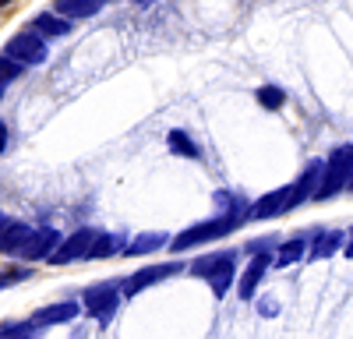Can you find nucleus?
Here are the masks:
<instances>
[{
    "mask_svg": "<svg viewBox=\"0 0 353 339\" xmlns=\"http://www.w3.org/2000/svg\"><path fill=\"white\" fill-rule=\"evenodd\" d=\"M170 149L181 152V156H191V159L198 156V145H194V141H191L184 131H170Z\"/></svg>",
    "mask_w": 353,
    "mask_h": 339,
    "instance_id": "nucleus-19",
    "label": "nucleus"
},
{
    "mask_svg": "<svg viewBox=\"0 0 353 339\" xmlns=\"http://www.w3.org/2000/svg\"><path fill=\"white\" fill-rule=\"evenodd\" d=\"M28 272L25 269H18V272H0V290H4V287H11V282H21Z\"/></svg>",
    "mask_w": 353,
    "mask_h": 339,
    "instance_id": "nucleus-23",
    "label": "nucleus"
},
{
    "mask_svg": "<svg viewBox=\"0 0 353 339\" xmlns=\"http://www.w3.org/2000/svg\"><path fill=\"white\" fill-rule=\"evenodd\" d=\"M14 78H21V64L8 61V56H0V85H8V81H14Z\"/></svg>",
    "mask_w": 353,
    "mask_h": 339,
    "instance_id": "nucleus-22",
    "label": "nucleus"
},
{
    "mask_svg": "<svg viewBox=\"0 0 353 339\" xmlns=\"http://www.w3.org/2000/svg\"><path fill=\"white\" fill-rule=\"evenodd\" d=\"M8 223H11L8 216H0V230H8Z\"/></svg>",
    "mask_w": 353,
    "mask_h": 339,
    "instance_id": "nucleus-25",
    "label": "nucleus"
},
{
    "mask_svg": "<svg viewBox=\"0 0 353 339\" xmlns=\"http://www.w3.org/2000/svg\"><path fill=\"white\" fill-rule=\"evenodd\" d=\"M166 244V234H141L131 240V247H124V254H145V251H159Z\"/></svg>",
    "mask_w": 353,
    "mask_h": 339,
    "instance_id": "nucleus-15",
    "label": "nucleus"
},
{
    "mask_svg": "<svg viewBox=\"0 0 353 339\" xmlns=\"http://www.w3.org/2000/svg\"><path fill=\"white\" fill-rule=\"evenodd\" d=\"M124 247V237H117V234H96V244L88 247L85 258H110V254H117Z\"/></svg>",
    "mask_w": 353,
    "mask_h": 339,
    "instance_id": "nucleus-14",
    "label": "nucleus"
},
{
    "mask_svg": "<svg viewBox=\"0 0 353 339\" xmlns=\"http://www.w3.org/2000/svg\"><path fill=\"white\" fill-rule=\"evenodd\" d=\"M194 276L209 279L212 282V294L223 297L230 287H233V272H237V254L233 251H216V254H205V258H198L191 265Z\"/></svg>",
    "mask_w": 353,
    "mask_h": 339,
    "instance_id": "nucleus-2",
    "label": "nucleus"
},
{
    "mask_svg": "<svg viewBox=\"0 0 353 339\" xmlns=\"http://www.w3.org/2000/svg\"><path fill=\"white\" fill-rule=\"evenodd\" d=\"M96 244V234L92 230H78V234H71L61 247H57L46 262H53V265H68V262H78V258H85L88 254V247Z\"/></svg>",
    "mask_w": 353,
    "mask_h": 339,
    "instance_id": "nucleus-8",
    "label": "nucleus"
},
{
    "mask_svg": "<svg viewBox=\"0 0 353 339\" xmlns=\"http://www.w3.org/2000/svg\"><path fill=\"white\" fill-rule=\"evenodd\" d=\"M346 240V234H329V237H321V240H314V247H311V258H325V254H332L339 244Z\"/></svg>",
    "mask_w": 353,
    "mask_h": 339,
    "instance_id": "nucleus-18",
    "label": "nucleus"
},
{
    "mask_svg": "<svg viewBox=\"0 0 353 339\" xmlns=\"http://www.w3.org/2000/svg\"><path fill=\"white\" fill-rule=\"evenodd\" d=\"M28 234H32V226L11 219V223H8V230H0V254H18V251L25 247Z\"/></svg>",
    "mask_w": 353,
    "mask_h": 339,
    "instance_id": "nucleus-12",
    "label": "nucleus"
},
{
    "mask_svg": "<svg viewBox=\"0 0 353 339\" xmlns=\"http://www.w3.org/2000/svg\"><path fill=\"white\" fill-rule=\"evenodd\" d=\"M258 103L265 110H279L283 106V89H272V85H269V89H258Z\"/></svg>",
    "mask_w": 353,
    "mask_h": 339,
    "instance_id": "nucleus-21",
    "label": "nucleus"
},
{
    "mask_svg": "<svg viewBox=\"0 0 353 339\" xmlns=\"http://www.w3.org/2000/svg\"><path fill=\"white\" fill-rule=\"evenodd\" d=\"M244 223V216L237 212V202H233V209L226 212V216H219V219H209V223H198V226H191V230H184V234H176L173 237V254H181V251H191V247H201V244H209V240H219V237H226L233 226H241Z\"/></svg>",
    "mask_w": 353,
    "mask_h": 339,
    "instance_id": "nucleus-1",
    "label": "nucleus"
},
{
    "mask_svg": "<svg viewBox=\"0 0 353 339\" xmlns=\"http://www.w3.org/2000/svg\"><path fill=\"white\" fill-rule=\"evenodd\" d=\"M4 145H8V127H4V121H0V152H4Z\"/></svg>",
    "mask_w": 353,
    "mask_h": 339,
    "instance_id": "nucleus-24",
    "label": "nucleus"
},
{
    "mask_svg": "<svg viewBox=\"0 0 353 339\" xmlns=\"http://www.w3.org/2000/svg\"><path fill=\"white\" fill-rule=\"evenodd\" d=\"M78 304L74 300H64V304H50L43 311H36L32 318H28V325L32 329H50V325H64V322H74L78 318Z\"/></svg>",
    "mask_w": 353,
    "mask_h": 339,
    "instance_id": "nucleus-10",
    "label": "nucleus"
},
{
    "mask_svg": "<svg viewBox=\"0 0 353 339\" xmlns=\"http://www.w3.org/2000/svg\"><path fill=\"white\" fill-rule=\"evenodd\" d=\"M301 254H304V240H301V237L286 240V244H283V251H279V265H290V262H297Z\"/></svg>",
    "mask_w": 353,
    "mask_h": 339,
    "instance_id": "nucleus-20",
    "label": "nucleus"
},
{
    "mask_svg": "<svg viewBox=\"0 0 353 339\" xmlns=\"http://www.w3.org/2000/svg\"><path fill=\"white\" fill-rule=\"evenodd\" d=\"M290 209H293V194H290V187H279V191H269L265 198H258L244 219H272V216H283Z\"/></svg>",
    "mask_w": 353,
    "mask_h": 339,
    "instance_id": "nucleus-7",
    "label": "nucleus"
},
{
    "mask_svg": "<svg viewBox=\"0 0 353 339\" xmlns=\"http://www.w3.org/2000/svg\"><path fill=\"white\" fill-rule=\"evenodd\" d=\"M0 96H4V85H0Z\"/></svg>",
    "mask_w": 353,
    "mask_h": 339,
    "instance_id": "nucleus-26",
    "label": "nucleus"
},
{
    "mask_svg": "<svg viewBox=\"0 0 353 339\" xmlns=\"http://www.w3.org/2000/svg\"><path fill=\"white\" fill-rule=\"evenodd\" d=\"M265 269H269V254L261 251V254H254L251 265H248V272L241 276V287H237V297H241V300H251V297H254V287L261 282Z\"/></svg>",
    "mask_w": 353,
    "mask_h": 339,
    "instance_id": "nucleus-11",
    "label": "nucleus"
},
{
    "mask_svg": "<svg viewBox=\"0 0 353 339\" xmlns=\"http://www.w3.org/2000/svg\"><path fill=\"white\" fill-rule=\"evenodd\" d=\"M53 247H57V230L53 226H32V234H28V240H25V247L18 251L25 262H43V258H50L53 254Z\"/></svg>",
    "mask_w": 353,
    "mask_h": 339,
    "instance_id": "nucleus-9",
    "label": "nucleus"
},
{
    "mask_svg": "<svg viewBox=\"0 0 353 339\" xmlns=\"http://www.w3.org/2000/svg\"><path fill=\"white\" fill-rule=\"evenodd\" d=\"M103 0H57V11H61L64 18H88L99 11Z\"/></svg>",
    "mask_w": 353,
    "mask_h": 339,
    "instance_id": "nucleus-13",
    "label": "nucleus"
},
{
    "mask_svg": "<svg viewBox=\"0 0 353 339\" xmlns=\"http://www.w3.org/2000/svg\"><path fill=\"white\" fill-rule=\"evenodd\" d=\"M36 28H39V32H46V36H68L71 32V25L61 21V18H53V14H39L36 18Z\"/></svg>",
    "mask_w": 353,
    "mask_h": 339,
    "instance_id": "nucleus-16",
    "label": "nucleus"
},
{
    "mask_svg": "<svg viewBox=\"0 0 353 339\" xmlns=\"http://www.w3.org/2000/svg\"><path fill=\"white\" fill-rule=\"evenodd\" d=\"M184 265L181 262H163V265H149V269H138L134 276L124 279V297H138L145 287H156V282L170 279V276H181Z\"/></svg>",
    "mask_w": 353,
    "mask_h": 339,
    "instance_id": "nucleus-5",
    "label": "nucleus"
},
{
    "mask_svg": "<svg viewBox=\"0 0 353 339\" xmlns=\"http://www.w3.org/2000/svg\"><path fill=\"white\" fill-rule=\"evenodd\" d=\"M4 56L14 64H43L46 61V46L43 39H36V32H21L4 46Z\"/></svg>",
    "mask_w": 353,
    "mask_h": 339,
    "instance_id": "nucleus-6",
    "label": "nucleus"
},
{
    "mask_svg": "<svg viewBox=\"0 0 353 339\" xmlns=\"http://www.w3.org/2000/svg\"><path fill=\"white\" fill-rule=\"evenodd\" d=\"M117 304H121V290H117V282H99V287H88L85 290V311L92 318H99L103 325L113 318Z\"/></svg>",
    "mask_w": 353,
    "mask_h": 339,
    "instance_id": "nucleus-4",
    "label": "nucleus"
},
{
    "mask_svg": "<svg viewBox=\"0 0 353 339\" xmlns=\"http://www.w3.org/2000/svg\"><path fill=\"white\" fill-rule=\"evenodd\" d=\"M0 339H36V329L28 322H4L0 325Z\"/></svg>",
    "mask_w": 353,
    "mask_h": 339,
    "instance_id": "nucleus-17",
    "label": "nucleus"
},
{
    "mask_svg": "<svg viewBox=\"0 0 353 339\" xmlns=\"http://www.w3.org/2000/svg\"><path fill=\"white\" fill-rule=\"evenodd\" d=\"M350 145H339L336 152H332V159H329V177L321 181V187L314 191V198H332V194H339V191H346L350 187Z\"/></svg>",
    "mask_w": 353,
    "mask_h": 339,
    "instance_id": "nucleus-3",
    "label": "nucleus"
}]
</instances>
